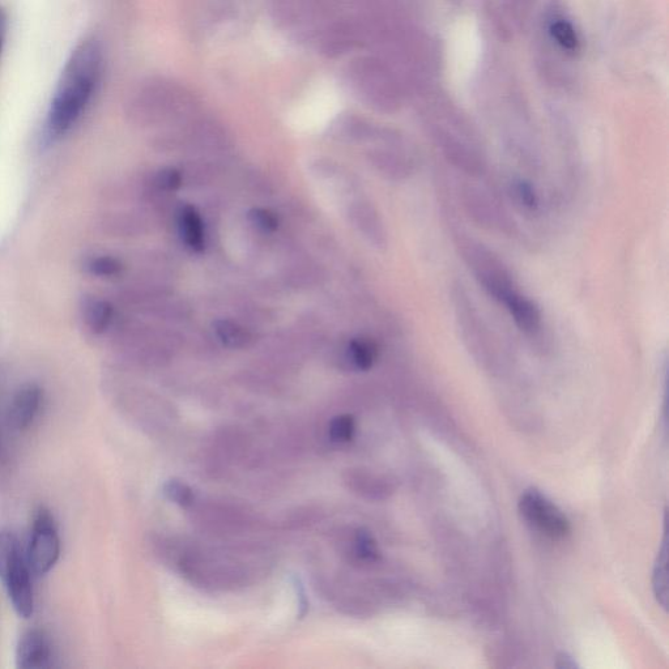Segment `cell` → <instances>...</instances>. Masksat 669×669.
<instances>
[{
    "label": "cell",
    "instance_id": "cell-1",
    "mask_svg": "<svg viewBox=\"0 0 669 669\" xmlns=\"http://www.w3.org/2000/svg\"><path fill=\"white\" fill-rule=\"evenodd\" d=\"M104 54L95 40L82 42L68 58L48 114L51 138L66 135L82 118L100 83Z\"/></svg>",
    "mask_w": 669,
    "mask_h": 669
},
{
    "label": "cell",
    "instance_id": "cell-2",
    "mask_svg": "<svg viewBox=\"0 0 669 669\" xmlns=\"http://www.w3.org/2000/svg\"><path fill=\"white\" fill-rule=\"evenodd\" d=\"M0 581L17 615L31 619L34 613L32 570L19 540L11 532L0 534Z\"/></svg>",
    "mask_w": 669,
    "mask_h": 669
},
{
    "label": "cell",
    "instance_id": "cell-3",
    "mask_svg": "<svg viewBox=\"0 0 669 669\" xmlns=\"http://www.w3.org/2000/svg\"><path fill=\"white\" fill-rule=\"evenodd\" d=\"M61 556V539L57 523L49 510L37 511L34 517L31 540H29L27 561L32 573L45 575L54 568Z\"/></svg>",
    "mask_w": 669,
    "mask_h": 669
},
{
    "label": "cell",
    "instance_id": "cell-4",
    "mask_svg": "<svg viewBox=\"0 0 669 669\" xmlns=\"http://www.w3.org/2000/svg\"><path fill=\"white\" fill-rule=\"evenodd\" d=\"M519 511L531 526L551 539H564L572 532V524L564 511L536 489H528L519 500Z\"/></svg>",
    "mask_w": 669,
    "mask_h": 669
},
{
    "label": "cell",
    "instance_id": "cell-5",
    "mask_svg": "<svg viewBox=\"0 0 669 669\" xmlns=\"http://www.w3.org/2000/svg\"><path fill=\"white\" fill-rule=\"evenodd\" d=\"M44 402V391L36 383L20 386L7 402V426L11 436L27 432Z\"/></svg>",
    "mask_w": 669,
    "mask_h": 669
},
{
    "label": "cell",
    "instance_id": "cell-6",
    "mask_svg": "<svg viewBox=\"0 0 669 669\" xmlns=\"http://www.w3.org/2000/svg\"><path fill=\"white\" fill-rule=\"evenodd\" d=\"M54 646L45 630L31 629L23 634L16 647V667L20 669H44L51 667Z\"/></svg>",
    "mask_w": 669,
    "mask_h": 669
},
{
    "label": "cell",
    "instance_id": "cell-7",
    "mask_svg": "<svg viewBox=\"0 0 669 669\" xmlns=\"http://www.w3.org/2000/svg\"><path fill=\"white\" fill-rule=\"evenodd\" d=\"M178 232L183 244L193 253L200 254L206 249V228L202 215L194 206H182L177 215Z\"/></svg>",
    "mask_w": 669,
    "mask_h": 669
},
{
    "label": "cell",
    "instance_id": "cell-8",
    "mask_svg": "<svg viewBox=\"0 0 669 669\" xmlns=\"http://www.w3.org/2000/svg\"><path fill=\"white\" fill-rule=\"evenodd\" d=\"M502 302L510 311L511 317H513L519 330L530 335H534L540 330L541 313L534 302L515 291L507 294Z\"/></svg>",
    "mask_w": 669,
    "mask_h": 669
},
{
    "label": "cell",
    "instance_id": "cell-9",
    "mask_svg": "<svg viewBox=\"0 0 669 669\" xmlns=\"http://www.w3.org/2000/svg\"><path fill=\"white\" fill-rule=\"evenodd\" d=\"M83 318L95 334H102L112 325L114 308L108 301L88 297L83 301Z\"/></svg>",
    "mask_w": 669,
    "mask_h": 669
},
{
    "label": "cell",
    "instance_id": "cell-10",
    "mask_svg": "<svg viewBox=\"0 0 669 669\" xmlns=\"http://www.w3.org/2000/svg\"><path fill=\"white\" fill-rule=\"evenodd\" d=\"M213 330L220 343L230 349H244L253 342V336L250 331L240 323L230 321V319H220L213 323Z\"/></svg>",
    "mask_w": 669,
    "mask_h": 669
},
{
    "label": "cell",
    "instance_id": "cell-11",
    "mask_svg": "<svg viewBox=\"0 0 669 669\" xmlns=\"http://www.w3.org/2000/svg\"><path fill=\"white\" fill-rule=\"evenodd\" d=\"M377 344L368 338H355L348 343L347 360L353 368L366 372L376 364Z\"/></svg>",
    "mask_w": 669,
    "mask_h": 669
},
{
    "label": "cell",
    "instance_id": "cell-12",
    "mask_svg": "<svg viewBox=\"0 0 669 669\" xmlns=\"http://www.w3.org/2000/svg\"><path fill=\"white\" fill-rule=\"evenodd\" d=\"M549 33L553 38V41H556V44L560 46L561 49L569 51V53H575L579 50L581 46V41L577 32L572 24L566 20H555L549 27Z\"/></svg>",
    "mask_w": 669,
    "mask_h": 669
},
{
    "label": "cell",
    "instance_id": "cell-13",
    "mask_svg": "<svg viewBox=\"0 0 669 669\" xmlns=\"http://www.w3.org/2000/svg\"><path fill=\"white\" fill-rule=\"evenodd\" d=\"M7 402L6 386H4V377L0 373V463L10 462V442L11 434L7 426Z\"/></svg>",
    "mask_w": 669,
    "mask_h": 669
},
{
    "label": "cell",
    "instance_id": "cell-14",
    "mask_svg": "<svg viewBox=\"0 0 669 669\" xmlns=\"http://www.w3.org/2000/svg\"><path fill=\"white\" fill-rule=\"evenodd\" d=\"M667 551L666 545L663 547V552L660 553L658 561H656L654 569V591L658 602L667 608L668 599V581H667Z\"/></svg>",
    "mask_w": 669,
    "mask_h": 669
},
{
    "label": "cell",
    "instance_id": "cell-15",
    "mask_svg": "<svg viewBox=\"0 0 669 669\" xmlns=\"http://www.w3.org/2000/svg\"><path fill=\"white\" fill-rule=\"evenodd\" d=\"M122 268V263L117 258L109 257V255L92 258L87 263L89 274L98 276V278H113V276L121 274Z\"/></svg>",
    "mask_w": 669,
    "mask_h": 669
},
{
    "label": "cell",
    "instance_id": "cell-16",
    "mask_svg": "<svg viewBox=\"0 0 669 669\" xmlns=\"http://www.w3.org/2000/svg\"><path fill=\"white\" fill-rule=\"evenodd\" d=\"M328 433H330L331 440L334 442L352 441L356 433V421L349 415L335 417L330 423Z\"/></svg>",
    "mask_w": 669,
    "mask_h": 669
},
{
    "label": "cell",
    "instance_id": "cell-17",
    "mask_svg": "<svg viewBox=\"0 0 669 669\" xmlns=\"http://www.w3.org/2000/svg\"><path fill=\"white\" fill-rule=\"evenodd\" d=\"M247 219L254 228L264 233H274L280 227L278 215L266 208H253L247 213Z\"/></svg>",
    "mask_w": 669,
    "mask_h": 669
},
{
    "label": "cell",
    "instance_id": "cell-18",
    "mask_svg": "<svg viewBox=\"0 0 669 669\" xmlns=\"http://www.w3.org/2000/svg\"><path fill=\"white\" fill-rule=\"evenodd\" d=\"M355 548L357 556L365 561H377L379 558V549L377 541L373 535L366 530L357 531L355 538Z\"/></svg>",
    "mask_w": 669,
    "mask_h": 669
},
{
    "label": "cell",
    "instance_id": "cell-19",
    "mask_svg": "<svg viewBox=\"0 0 669 669\" xmlns=\"http://www.w3.org/2000/svg\"><path fill=\"white\" fill-rule=\"evenodd\" d=\"M353 215L357 217V225H359L361 232H364L366 236L368 237L381 236V234H379V229H381L379 225L381 224H379L376 213L370 211V208L360 207L359 210L353 212Z\"/></svg>",
    "mask_w": 669,
    "mask_h": 669
},
{
    "label": "cell",
    "instance_id": "cell-20",
    "mask_svg": "<svg viewBox=\"0 0 669 669\" xmlns=\"http://www.w3.org/2000/svg\"><path fill=\"white\" fill-rule=\"evenodd\" d=\"M164 493L170 501L176 502V504L182 506L191 504L194 497L193 490L176 480L169 481V483L165 484Z\"/></svg>",
    "mask_w": 669,
    "mask_h": 669
},
{
    "label": "cell",
    "instance_id": "cell-21",
    "mask_svg": "<svg viewBox=\"0 0 669 669\" xmlns=\"http://www.w3.org/2000/svg\"><path fill=\"white\" fill-rule=\"evenodd\" d=\"M182 182V173L176 168H165L160 170L156 176L157 187L164 191H170V193L180 190Z\"/></svg>",
    "mask_w": 669,
    "mask_h": 669
},
{
    "label": "cell",
    "instance_id": "cell-22",
    "mask_svg": "<svg viewBox=\"0 0 669 669\" xmlns=\"http://www.w3.org/2000/svg\"><path fill=\"white\" fill-rule=\"evenodd\" d=\"M514 191L517 193L519 200H521L524 206L534 208L536 207V204H538V196H536L534 187H532L531 183L518 181L515 183Z\"/></svg>",
    "mask_w": 669,
    "mask_h": 669
},
{
    "label": "cell",
    "instance_id": "cell-23",
    "mask_svg": "<svg viewBox=\"0 0 669 669\" xmlns=\"http://www.w3.org/2000/svg\"><path fill=\"white\" fill-rule=\"evenodd\" d=\"M556 667L561 669H574L577 668L578 666L577 663H575V659L572 658V656L566 653H561L560 655L557 656Z\"/></svg>",
    "mask_w": 669,
    "mask_h": 669
},
{
    "label": "cell",
    "instance_id": "cell-24",
    "mask_svg": "<svg viewBox=\"0 0 669 669\" xmlns=\"http://www.w3.org/2000/svg\"><path fill=\"white\" fill-rule=\"evenodd\" d=\"M7 33V19L4 12L0 10V54H2L4 40H6Z\"/></svg>",
    "mask_w": 669,
    "mask_h": 669
}]
</instances>
